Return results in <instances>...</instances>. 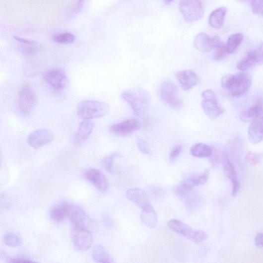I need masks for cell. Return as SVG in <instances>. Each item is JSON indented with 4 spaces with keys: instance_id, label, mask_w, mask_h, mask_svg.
Instances as JSON below:
<instances>
[{
    "instance_id": "cell-1",
    "label": "cell",
    "mask_w": 263,
    "mask_h": 263,
    "mask_svg": "<svg viewBox=\"0 0 263 263\" xmlns=\"http://www.w3.org/2000/svg\"><path fill=\"white\" fill-rule=\"evenodd\" d=\"M121 97L138 116L148 110L151 99L149 92L140 87H132L124 91Z\"/></svg>"
},
{
    "instance_id": "cell-2",
    "label": "cell",
    "mask_w": 263,
    "mask_h": 263,
    "mask_svg": "<svg viewBox=\"0 0 263 263\" xmlns=\"http://www.w3.org/2000/svg\"><path fill=\"white\" fill-rule=\"evenodd\" d=\"M110 107L105 102L93 100H84L79 102L77 114L83 121L101 118L107 115Z\"/></svg>"
},
{
    "instance_id": "cell-3",
    "label": "cell",
    "mask_w": 263,
    "mask_h": 263,
    "mask_svg": "<svg viewBox=\"0 0 263 263\" xmlns=\"http://www.w3.org/2000/svg\"><path fill=\"white\" fill-rule=\"evenodd\" d=\"M221 85L231 95L240 96L250 89L251 81L245 73H239L225 76L222 79Z\"/></svg>"
},
{
    "instance_id": "cell-4",
    "label": "cell",
    "mask_w": 263,
    "mask_h": 263,
    "mask_svg": "<svg viewBox=\"0 0 263 263\" xmlns=\"http://www.w3.org/2000/svg\"><path fill=\"white\" fill-rule=\"evenodd\" d=\"M158 93L164 103L174 109H180L183 106L178 86L170 80L163 81L160 84Z\"/></svg>"
},
{
    "instance_id": "cell-5",
    "label": "cell",
    "mask_w": 263,
    "mask_h": 263,
    "mask_svg": "<svg viewBox=\"0 0 263 263\" xmlns=\"http://www.w3.org/2000/svg\"><path fill=\"white\" fill-rule=\"evenodd\" d=\"M68 217L72 226H78L91 232L98 231V225L92 218L87 215L79 206L74 203H68Z\"/></svg>"
},
{
    "instance_id": "cell-6",
    "label": "cell",
    "mask_w": 263,
    "mask_h": 263,
    "mask_svg": "<svg viewBox=\"0 0 263 263\" xmlns=\"http://www.w3.org/2000/svg\"><path fill=\"white\" fill-rule=\"evenodd\" d=\"M43 77L51 88L57 92L64 90L68 83L67 73L65 69L61 67L49 69L44 73Z\"/></svg>"
},
{
    "instance_id": "cell-7",
    "label": "cell",
    "mask_w": 263,
    "mask_h": 263,
    "mask_svg": "<svg viewBox=\"0 0 263 263\" xmlns=\"http://www.w3.org/2000/svg\"><path fill=\"white\" fill-rule=\"evenodd\" d=\"M37 96L30 86L25 85L19 91L17 104L19 111L23 115L30 114L37 103Z\"/></svg>"
},
{
    "instance_id": "cell-8",
    "label": "cell",
    "mask_w": 263,
    "mask_h": 263,
    "mask_svg": "<svg viewBox=\"0 0 263 263\" xmlns=\"http://www.w3.org/2000/svg\"><path fill=\"white\" fill-rule=\"evenodd\" d=\"M179 8L184 18L188 22L198 21L203 17L204 14L202 2L197 0L181 1Z\"/></svg>"
},
{
    "instance_id": "cell-9",
    "label": "cell",
    "mask_w": 263,
    "mask_h": 263,
    "mask_svg": "<svg viewBox=\"0 0 263 263\" xmlns=\"http://www.w3.org/2000/svg\"><path fill=\"white\" fill-rule=\"evenodd\" d=\"M203 100L201 107L204 113L211 120L216 119L223 112L218 106L216 94L211 90H207L202 93Z\"/></svg>"
},
{
    "instance_id": "cell-10",
    "label": "cell",
    "mask_w": 263,
    "mask_h": 263,
    "mask_svg": "<svg viewBox=\"0 0 263 263\" xmlns=\"http://www.w3.org/2000/svg\"><path fill=\"white\" fill-rule=\"evenodd\" d=\"M71 233L72 243L77 250L86 251L91 247L93 242L91 232L78 226H72Z\"/></svg>"
},
{
    "instance_id": "cell-11",
    "label": "cell",
    "mask_w": 263,
    "mask_h": 263,
    "mask_svg": "<svg viewBox=\"0 0 263 263\" xmlns=\"http://www.w3.org/2000/svg\"><path fill=\"white\" fill-rule=\"evenodd\" d=\"M224 45L223 41L218 36L210 37L206 33H199L195 38V48L202 53H208Z\"/></svg>"
},
{
    "instance_id": "cell-12",
    "label": "cell",
    "mask_w": 263,
    "mask_h": 263,
    "mask_svg": "<svg viewBox=\"0 0 263 263\" xmlns=\"http://www.w3.org/2000/svg\"><path fill=\"white\" fill-rule=\"evenodd\" d=\"M54 139L52 132L47 129H41L32 132L27 138V142L31 147L39 149L51 142Z\"/></svg>"
},
{
    "instance_id": "cell-13",
    "label": "cell",
    "mask_w": 263,
    "mask_h": 263,
    "mask_svg": "<svg viewBox=\"0 0 263 263\" xmlns=\"http://www.w3.org/2000/svg\"><path fill=\"white\" fill-rule=\"evenodd\" d=\"M222 164L224 171L232 184V195L235 197L239 192L240 183L236 169L232 165L226 152H224L223 155Z\"/></svg>"
},
{
    "instance_id": "cell-14",
    "label": "cell",
    "mask_w": 263,
    "mask_h": 263,
    "mask_svg": "<svg viewBox=\"0 0 263 263\" xmlns=\"http://www.w3.org/2000/svg\"><path fill=\"white\" fill-rule=\"evenodd\" d=\"M127 197L142 210L152 207L148 195L142 189L133 188L128 190Z\"/></svg>"
},
{
    "instance_id": "cell-15",
    "label": "cell",
    "mask_w": 263,
    "mask_h": 263,
    "mask_svg": "<svg viewBox=\"0 0 263 263\" xmlns=\"http://www.w3.org/2000/svg\"><path fill=\"white\" fill-rule=\"evenodd\" d=\"M140 123L135 119H130L113 125L111 130L113 133L121 136H127L139 130Z\"/></svg>"
},
{
    "instance_id": "cell-16",
    "label": "cell",
    "mask_w": 263,
    "mask_h": 263,
    "mask_svg": "<svg viewBox=\"0 0 263 263\" xmlns=\"http://www.w3.org/2000/svg\"><path fill=\"white\" fill-rule=\"evenodd\" d=\"M248 134L250 141L253 143L258 144L263 140V108L248 128Z\"/></svg>"
},
{
    "instance_id": "cell-17",
    "label": "cell",
    "mask_w": 263,
    "mask_h": 263,
    "mask_svg": "<svg viewBox=\"0 0 263 263\" xmlns=\"http://www.w3.org/2000/svg\"><path fill=\"white\" fill-rule=\"evenodd\" d=\"M177 77L183 89L186 91L192 90L200 82L197 73L191 69L179 71Z\"/></svg>"
},
{
    "instance_id": "cell-18",
    "label": "cell",
    "mask_w": 263,
    "mask_h": 263,
    "mask_svg": "<svg viewBox=\"0 0 263 263\" xmlns=\"http://www.w3.org/2000/svg\"><path fill=\"white\" fill-rule=\"evenodd\" d=\"M168 227L193 242L196 239L197 231L179 220L173 219L168 222Z\"/></svg>"
},
{
    "instance_id": "cell-19",
    "label": "cell",
    "mask_w": 263,
    "mask_h": 263,
    "mask_svg": "<svg viewBox=\"0 0 263 263\" xmlns=\"http://www.w3.org/2000/svg\"><path fill=\"white\" fill-rule=\"evenodd\" d=\"M86 177L99 191L105 192L108 187V182L104 174L97 169H92L86 173Z\"/></svg>"
},
{
    "instance_id": "cell-20",
    "label": "cell",
    "mask_w": 263,
    "mask_h": 263,
    "mask_svg": "<svg viewBox=\"0 0 263 263\" xmlns=\"http://www.w3.org/2000/svg\"><path fill=\"white\" fill-rule=\"evenodd\" d=\"M94 128V123L90 121H83L79 126L75 139L77 142L81 143L89 138Z\"/></svg>"
},
{
    "instance_id": "cell-21",
    "label": "cell",
    "mask_w": 263,
    "mask_h": 263,
    "mask_svg": "<svg viewBox=\"0 0 263 263\" xmlns=\"http://www.w3.org/2000/svg\"><path fill=\"white\" fill-rule=\"evenodd\" d=\"M68 203L67 202L58 203L52 208L50 215L54 221L60 222L68 217Z\"/></svg>"
},
{
    "instance_id": "cell-22",
    "label": "cell",
    "mask_w": 263,
    "mask_h": 263,
    "mask_svg": "<svg viewBox=\"0 0 263 263\" xmlns=\"http://www.w3.org/2000/svg\"><path fill=\"white\" fill-rule=\"evenodd\" d=\"M92 257L97 263H116L105 248L101 246L97 245L94 247Z\"/></svg>"
},
{
    "instance_id": "cell-23",
    "label": "cell",
    "mask_w": 263,
    "mask_h": 263,
    "mask_svg": "<svg viewBox=\"0 0 263 263\" xmlns=\"http://www.w3.org/2000/svg\"><path fill=\"white\" fill-rule=\"evenodd\" d=\"M227 13V8L225 7H219L214 10L209 18L210 25L214 28H220L223 25Z\"/></svg>"
},
{
    "instance_id": "cell-24",
    "label": "cell",
    "mask_w": 263,
    "mask_h": 263,
    "mask_svg": "<svg viewBox=\"0 0 263 263\" xmlns=\"http://www.w3.org/2000/svg\"><path fill=\"white\" fill-rule=\"evenodd\" d=\"M209 175L210 172L207 169L201 173H195L188 175L184 182L193 187L203 185L207 182Z\"/></svg>"
},
{
    "instance_id": "cell-25",
    "label": "cell",
    "mask_w": 263,
    "mask_h": 263,
    "mask_svg": "<svg viewBox=\"0 0 263 263\" xmlns=\"http://www.w3.org/2000/svg\"><path fill=\"white\" fill-rule=\"evenodd\" d=\"M213 149L210 146L203 143H197L192 146L191 154L197 158H210Z\"/></svg>"
},
{
    "instance_id": "cell-26",
    "label": "cell",
    "mask_w": 263,
    "mask_h": 263,
    "mask_svg": "<svg viewBox=\"0 0 263 263\" xmlns=\"http://www.w3.org/2000/svg\"><path fill=\"white\" fill-rule=\"evenodd\" d=\"M142 223L150 228H155L158 224V217L153 207L144 210H142L140 214Z\"/></svg>"
},
{
    "instance_id": "cell-27",
    "label": "cell",
    "mask_w": 263,
    "mask_h": 263,
    "mask_svg": "<svg viewBox=\"0 0 263 263\" xmlns=\"http://www.w3.org/2000/svg\"><path fill=\"white\" fill-rule=\"evenodd\" d=\"M262 102L259 101L255 105L242 112L240 118L244 122L252 123L257 118L261 109L263 108Z\"/></svg>"
},
{
    "instance_id": "cell-28",
    "label": "cell",
    "mask_w": 263,
    "mask_h": 263,
    "mask_svg": "<svg viewBox=\"0 0 263 263\" xmlns=\"http://www.w3.org/2000/svg\"><path fill=\"white\" fill-rule=\"evenodd\" d=\"M244 36L241 33L233 34L229 37L226 45L229 55L235 52L243 40Z\"/></svg>"
},
{
    "instance_id": "cell-29",
    "label": "cell",
    "mask_w": 263,
    "mask_h": 263,
    "mask_svg": "<svg viewBox=\"0 0 263 263\" xmlns=\"http://www.w3.org/2000/svg\"><path fill=\"white\" fill-rule=\"evenodd\" d=\"M193 187L184 182L175 189V194L178 197L185 199L193 193Z\"/></svg>"
},
{
    "instance_id": "cell-30",
    "label": "cell",
    "mask_w": 263,
    "mask_h": 263,
    "mask_svg": "<svg viewBox=\"0 0 263 263\" xmlns=\"http://www.w3.org/2000/svg\"><path fill=\"white\" fill-rule=\"evenodd\" d=\"M257 65L253 51L248 53L246 57L239 62L237 68L240 70H245Z\"/></svg>"
},
{
    "instance_id": "cell-31",
    "label": "cell",
    "mask_w": 263,
    "mask_h": 263,
    "mask_svg": "<svg viewBox=\"0 0 263 263\" xmlns=\"http://www.w3.org/2000/svg\"><path fill=\"white\" fill-rule=\"evenodd\" d=\"M121 154L118 152H114L106 156L102 159L101 164L109 173L114 172V162L116 158L120 157Z\"/></svg>"
},
{
    "instance_id": "cell-32",
    "label": "cell",
    "mask_w": 263,
    "mask_h": 263,
    "mask_svg": "<svg viewBox=\"0 0 263 263\" xmlns=\"http://www.w3.org/2000/svg\"><path fill=\"white\" fill-rule=\"evenodd\" d=\"M4 242L8 246L16 247L22 245L23 240L17 234L8 232L4 237Z\"/></svg>"
},
{
    "instance_id": "cell-33",
    "label": "cell",
    "mask_w": 263,
    "mask_h": 263,
    "mask_svg": "<svg viewBox=\"0 0 263 263\" xmlns=\"http://www.w3.org/2000/svg\"><path fill=\"white\" fill-rule=\"evenodd\" d=\"M53 40L56 43L61 44H69L75 40V36L70 32H62L54 35Z\"/></svg>"
},
{
    "instance_id": "cell-34",
    "label": "cell",
    "mask_w": 263,
    "mask_h": 263,
    "mask_svg": "<svg viewBox=\"0 0 263 263\" xmlns=\"http://www.w3.org/2000/svg\"><path fill=\"white\" fill-rule=\"evenodd\" d=\"M253 12L257 15L263 17V0H254L250 1Z\"/></svg>"
},
{
    "instance_id": "cell-35",
    "label": "cell",
    "mask_w": 263,
    "mask_h": 263,
    "mask_svg": "<svg viewBox=\"0 0 263 263\" xmlns=\"http://www.w3.org/2000/svg\"><path fill=\"white\" fill-rule=\"evenodd\" d=\"M260 155L258 153L253 151L248 152L246 156L247 162L253 166L258 165L260 162Z\"/></svg>"
},
{
    "instance_id": "cell-36",
    "label": "cell",
    "mask_w": 263,
    "mask_h": 263,
    "mask_svg": "<svg viewBox=\"0 0 263 263\" xmlns=\"http://www.w3.org/2000/svg\"><path fill=\"white\" fill-rule=\"evenodd\" d=\"M228 55L226 45H223L221 47L215 49L213 58L215 61H218L223 60Z\"/></svg>"
},
{
    "instance_id": "cell-37",
    "label": "cell",
    "mask_w": 263,
    "mask_h": 263,
    "mask_svg": "<svg viewBox=\"0 0 263 263\" xmlns=\"http://www.w3.org/2000/svg\"><path fill=\"white\" fill-rule=\"evenodd\" d=\"M40 50V47L36 42L33 45H25V47L23 48L22 52L25 56H30L36 54Z\"/></svg>"
},
{
    "instance_id": "cell-38",
    "label": "cell",
    "mask_w": 263,
    "mask_h": 263,
    "mask_svg": "<svg viewBox=\"0 0 263 263\" xmlns=\"http://www.w3.org/2000/svg\"><path fill=\"white\" fill-rule=\"evenodd\" d=\"M252 51L255 56L257 65L263 64V42L261 43L257 49Z\"/></svg>"
},
{
    "instance_id": "cell-39",
    "label": "cell",
    "mask_w": 263,
    "mask_h": 263,
    "mask_svg": "<svg viewBox=\"0 0 263 263\" xmlns=\"http://www.w3.org/2000/svg\"><path fill=\"white\" fill-rule=\"evenodd\" d=\"M84 2L83 1H76L74 4H73L68 11L69 16H73L77 14L80 12L84 6Z\"/></svg>"
},
{
    "instance_id": "cell-40",
    "label": "cell",
    "mask_w": 263,
    "mask_h": 263,
    "mask_svg": "<svg viewBox=\"0 0 263 263\" xmlns=\"http://www.w3.org/2000/svg\"><path fill=\"white\" fill-rule=\"evenodd\" d=\"M137 145L139 150L143 154L149 155L150 153L148 145L143 139L137 138Z\"/></svg>"
},
{
    "instance_id": "cell-41",
    "label": "cell",
    "mask_w": 263,
    "mask_h": 263,
    "mask_svg": "<svg viewBox=\"0 0 263 263\" xmlns=\"http://www.w3.org/2000/svg\"><path fill=\"white\" fill-rule=\"evenodd\" d=\"M207 234L206 232L202 230H197L196 239L194 241V243L199 244L207 239Z\"/></svg>"
},
{
    "instance_id": "cell-42",
    "label": "cell",
    "mask_w": 263,
    "mask_h": 263,
    "mask_svg": "<svg viewBox=\"0 0 263 263\" xmlns=\"http://www.w3.org/2000/svg\"><path fill=\"white\" fill-rule=\"evenodd\" d=\"M210 158L211 163L213 167H217L220 165V157L217 150L213 149L212 154Z\"/></svg>"
},
{
    "instance_id": "cell-43",
    "label": "cell",
    "mask_w": 263,
    "mask_h": 263,
    "mask_svg": "<svg viewBox=\"0 0 263 263\" xmlns=\"http://www.w3.org/2000/svg\"><path fill=\"white\" fill-rule=\"evenodd\" d=\"M182 150V145L181 144H178L173 148L172 150L170 158L171 160H174L176 159L181 154Z\"/></svg>"
},
{
    "instance_id": "cell-44",
    "label": "cell",
    "mask_w": 263,
    "mask_h": 263,
    "mask_svg": "<svg viewBox=\"0 0 263 263\" xmlns=\"http://www.w3.org/2000/svg\"><path fill=\"white\" fill-rule=\"evenodd\" d=\"M13 38L14 39V40L17 41L18 42L21 43L23 45H33V44H34L36 42L33 40H28L26 39H24L23 38H21L19 36H13Z\"/></svg>"
},
{
    "instance_id": "cell-45",
    "label": "cell",
    "mask_w": 263,
    "mask_h": 263,
    "mask_svg": "<svg viewBox=\"0 0 263 263\" xmlns=\"http://www.w3.org/2000/svg\"><path fill=\"white\" fill-rule=\"evenodd\" d=\"M255 244L257 246L263 248V232L258 234L255 238Z\"/></svg>"
},
{
    "instance_id": "cell-46",
    "label": "cell",
    "mask_w": 263,
    "mask_h": 263,
    "mask_svg": "<svg viewBox=\"0 0 263 263\" xmlns=\"http://www.w3.org/2000/svg\"><path fill=\"white\" fill-rule=\"evenodd\" d=\"M173 1H165V3L166 4H168V5H169L170 3H172Z\"/></svg>"
},
{
    "instance_id": "cell-47",
    "label": "cell",
    "mask_w": 263,
    "mask_h": 263,
    "mask_svg": "<svg viewBox=\"0 0 263 263\" xmlns=\"http://www.w3.org/2000/svg\"><path fill=\"white\" fill-rule=\"evenodd\" d=\"M28 263H39L34 262V261H32L30 260V261H29Z\"/></svg>"
}]
</instances>
